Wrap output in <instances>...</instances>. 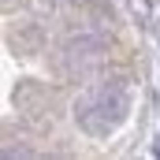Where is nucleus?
<instances>
[{
	"mask_svg": "<svg viewBox=\"0 0 160 160\" xmlns=\"http://www.w3.org/2000/svg\"><path fill=\"white\" fill-rule=\"evenodd\" d=\"M157 157H160V142H157Z\"/></svg>",
	"mask_w": 160,
	"mask_h": 160,
	"instance_id": "nucleus-2",
	"label": "nucleus"
},
{
	"mask_svg": "<svg viewBox=\"0 0 160 160\" xmlns=\"http://www.w3.org/2000/svg\"><path fill=\"white\" fill-rule=\"evenodd\" d=\"M127 108H130L127 89H123L119 82H104V86L82 93L78 101H75V119L82 123L86 134L104 138V134H112V130L127 119Z\"/></svg>",
	"mask_w": 160,
	"mask_h": 160,
	"instance_id": "nucleus-1",
	"label": "nucleus"
}]
</instances>
